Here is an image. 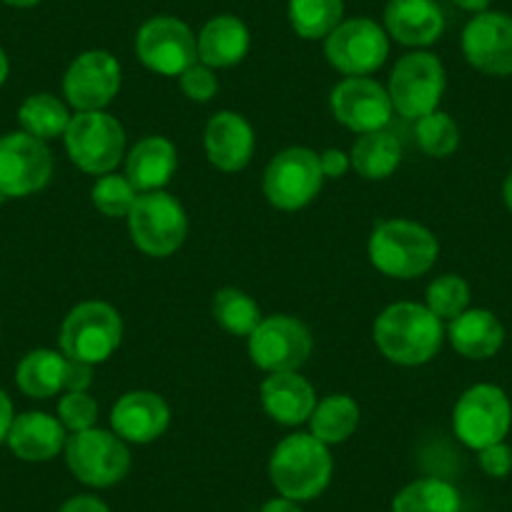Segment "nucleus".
<instances>
[{
	"mask_svg": "<svg viewBox=\"0 0 512 512\" xmlns=\"http://www.w3.org/2000/svg\"><path fill=\"white\" fill-rule=\"evenodd\" d=\"M256 134L251 123L236 111H219L204 128V151L214 169L236 174L246 169L254 156Z\"/></svg>",
	"mask_w": 512,
	"mask_h": 512,
	"instance_id": "obj_19",
	"label": "nucleus"
},
{
	"mask_svg": "<svg viewBox=\"0 0 512 512\" xmlns=\"http://www.w3.org/2000/svg\"><path fill=\"white\" fill-rule=\"evenodd\" d=\"M317 151L289 146L279 151L264 169L262 189L269 204L279 211H299L312 204L324 186Z\"/></svg>",
	"mask_w": 512,
	"mask_h": 512,
	"instance_id": "obj_10",
	"label": "nucleus"
},
{
	"mask_svg": "<svg viewBox=\"0 0 512 512\" xmlns=\"http://www.w3.org/2000/svg\"><path fill=\"white\" fill-rule=\"evenodd\" d=\"M462 53L475 71L485 76H512V16L477 13L462 31Z\"/></svg>",
	"mask_w": 512,
	"mask_h": 512,
	"instance_id": "obj_17",
	"label": "nucleus"
},
{
	"mask_svg": "<svg viewBox=\"0 0 512 512\" xmlns=\"http://www.w3.org/2000/svg\"><path fill=\"white\" fill-rule=\"evenodd\" d=\"M452 349L465 359H490L505 344V327L490 309H465L447 327Z\"/></svg>",
	"mask_w": 512,
	"mask_h": 512,
	"instance_id": "obj_24",
	"label": "nucleus"
},
{
	"mask_svg": "<svg viewBox=\"0 0 512 512\" xmlns=\"http://www.w3.org/2000/svg\"><path fill=\"white\" fill-rule=\"evenodd\" d=\"M452 3H455L457 8H462V11H467V13H485L487 8H490V3L492 0H452Z\"/></svg>",
	"mask_w": 512,
	"mask_h": 512,
	"instance_id": "obj_44",
	"label": "nucleus"
},
{
	"mask_svg": "<svg viewBox=\"0 0 512 512\" xmlns=\"http://www.w3.org/2000/svg\"><path fill=\"white\" fill-rule=\"evenodd\" d=\"M211 317L216 319V324L224 332L234 334V337H249L256 329V324L264 319L259 304L236 287H224L214 294V299H211Z\"/></svg>",
	"mask_w": 512,
	"mask_h": 512,
	"instance_id": "obj_32",
	"label": "nucleus"
},
{
	"mask_svg": "<svg viewBox=\"0 0 512 512\" xmlns=\"http://www.w3.org/2000/svg\"><path fill=\"white\" fill-rule=\"evenodd\" d=\"M334 475V457L312 432H294L274 447L269 457V480L274 490L294 502L317 500Z\"/></svg>",
	"mask_w": 512,
	"mask_h": 512,
	"instance_id": "obj_3",
	"label": "nucleus"
},
{
	"mask_svg": "<svg viewBox=\"0 0 512 512\" xmlns=\"http://www.w3.org/2000/svg\"><path fill=\"white\" fill-rule=\"evenodd\" d=\"M384 31L407 48H427L445 33V13L437 0H390L384 8Z\"/></svg>",
	"mask_w": 512,
	"mask_h": 512,
	"instance_id": "obj_20",
	"label": "nucleus"
},
{
	"mask_svg": "<svg viewBox=\"0 0 512 512\" xmlns=\"http://www.w3.org/2000/svg\"><path fill=\"white\" fill-rule=\"evenodd\" d=\"M136 199H139V191L126 179V174L121 176L116 171L98 176L91 189L93 206L108 219H126L128 211L134 209Z\"/></svg>",
	"mask_w": 512,
	"mask_h": 512,
	"instance_id": "obj_35",
	"label": "nucleus"
},
{
	"mask_svg": "<svg viewBox=\"0 0 512 512\" xmlns=\"http://www.w3.org/2000/svg\"><path fill=\"white\" fill-rule=\"evenodd\" d=\"M324 56L344 76H372L390 56V36L372 18H349L324 38Z\"/></svg>",
	"mask_w": 512,
	"mask_h": 512,
	"instance_id": "obj_12",
	"label": "nucleus"
},
{
	"mask_svg": "<svg viewBox=\"0 0 512 512\" xmlns=\"http://www.w3.org/2000/svg\"><path fill=\"white\" fill-rule=\"evenodd\" d=\"M63 144L73 166L83 174L103 176L116 171L126 156V131L121 121L106 111L73 113Z\"/></svg>",
	"mask_w": 512,
	"mask_h": 512,
	"instance_id": "obj_5",
	"label": "nucleus"
},
{
	"mask_svg": "<svg viewBox=\"0 0 512 512\" xmlns=\"http://www.w3.org/2000/svg\"><path fill=\"white\" fill-rule=\"evenodd\" d=\"M502 199H505V206L512 211V171L507 174L505 184H502Z\"/></svg>",
	"mask_w": 512,
	"mask_h": 512,
	"instance_id": "obj_46",
	"label": "nucleus"
},
{
	"mask_svg": "<svg viewBox=\"0 0 512 512\" xmlns=\"http://www.w3.org/2000/svg\"><path fill=\"white\" fill-rule=\"evenodd\" d=\"M332 116L354 134H372L390 126L392 108L387 86L369 76H344L329 93Z\"/></svg>",
	"mask_w": 512,
	"mask_h": 512,
	"instance_id": "obj_15",
	"label": "nucleus"
},
{
	"mask_svg": "<svg viewBox=\"0 0 512 512\" xmlns=\"http://www.w3.org/2000/svg\"><path fill=\"white\" fill-rule=\"evenodd\" d=\"M259 512H304L302 510V505H299V502H294V500H289V497H272V500L269 502H264L262 505V510Z\"/></svg>",
	"mask_w": 512,
	"mask_h": 512,
	"instance_id": "obj_43",
	"label": "nucleus"
},
{
	"mask_svg": "<svg viewBox=\"0 0 512 512\" xmlns=\"http://www.w3.org/2000/svg\"><path fill=\"white\" fill-rule=\"evenodd\" d=\"M179 169V151L166 136H144L126 154V179L139 194L164 191Z\"/></svg>",
	"mask_w": 512,
	"mask_h": 512,
	"instance_id": "obj_23",
	"label": "nucleus"
},
{
	"mask_svg": "<svg viewBox=\"0 0 512 512\" xmlns=\"http://www.w3.org/2000/svg\"><path fill=\"white\" fill-rule=\"evenodd\" d=\"M289 23L304 41H322L344 21V0H289Z\"/></svg>",
	"mask_w": 512,
	"mask_h": 512,
	"instance_id": "obj_31",
	"label": "nucleus"
},
{
	"mask_svg": "<svg viewBox=\"0 0 512 512\" xmlns=\"http://www.w3.org/2000/svg\"><path fill=\"white\" fill-rule=\"evenodd\" d=\"M425 307L442 322H452L465 309H470V284L460 274H442L427 287Z\"/></svg>",
	"mask_w": 512,
	"mask_h": 512,
	"instance_id": "obj_34",
	"label": "nucleus"
},
{
	"mask_svg": "<svg viewBox=\"0 0 512 512\" xmlns=\"http://www.w3.org/2000/svg\"><path fill=\"white\" fill-rule=\"evenodd\" d=\"M171 425V407L159 392H126L111 407V430L128 445H151Z\"/></svg>",
	"mask_w": 512,
	"mask_h": 512,
	"instance_id": "obj_18",
	"label": "nucleus"
},
{
	"mask_svg": "<svg viewBox=\"0 0 512 512\" xmlns=\"http://www.w3.org/2000/svg\"><path fill=\"white\" fill-rule=\"evenodd\" d=\"M68 432L56 415L23 412L13 420L6 445L23 462H48L66 450Z\"/></svg>",
	"mask_w": 512,
	"mask_h": 512,
	"instance_id": "obj_22",
	"label": "nucleus"
},
{
	"mask_svg": "<svg viewBox=\"0 0 512 512\" xmlns=\"http://www.w3.org/2000/svg\"><path fill=\"white\" fill-rule=\"evenodd\" d=\"M251 36L249 28L236 16H216L204 23L196 36L199 63L209 68H231L241 63L249 53Z\"/></svg>",
	"mask_w": 512,
	"mask_h": 512,
	"instance_id": "obj_25",
	"label": "nucleus"
},
{
	"mask_svg": "<svg viewBox=\"0 0 512 512\" xmlns=\"http://www.w3.org/2000/svg\"><path fill=\"white\" fill-rule=\"evenodd\" d=\"M58 512H111V507L96 495H76L63 502Z\"/></svg>",
	"mask_w": 512,
	"mask_h": 512,
	"instance_id": "obj_41",
	"label": "nucleus"
},
{
	"mask_svg": "<svg viewBox=\"0 0 512 512\" xmlns=\"http://www.w3.org/2000/svg\"><path fill=\"white\" fill-rule=\"evenodd\" d=\"M8 73H11V61H8L6 51H3V46H0V86L8 81Z\"/></svg>",
	"mask_w": 512,
	"mask_h": 512,
	"instance_id": "obj_45",
	"label": "nucleus"
},
{
	"mask_svg": "<svg viewBox=\"0 0 512 512\" xmlns=\"http://www.w3.org/2000/svg\"><path fill=\"white\" fill-rule=\"evenodd\" d=\"M372 337L384 359L400 367H422L440 354L445 324L425 304L395 302L374 319Z\"/></svg>",
	"mask_w": 512,
	"mask_h": 512,
	"instance_id": "obj_1",
	"label": "nucleus"
},
{
	"mask_svg": "<svg viewBox=\"0 0 512 512\" xmlns=\"http://www.w3.org/2000/svg\"><path fill=\"white\" fill-rule=\"evenodd\" d=\"M68 357L56 349H33L18 362L16 384L18 390L31 400H48L66 392Z\"/></svg>",
	"mask_w": 512,
	"mask_h": 512,
	"instance_id": "obj_26",
	"label": "nucleus"
},
{
	"mask_svg": "<svg viewBox=\"0 0 512 512\" xmlns=\"http://www.w3.org/2000/svg\"><path fill=\"white\" fill-rule=\"evenodd\" d=\"M63 455L73 477L96 490L118 485L131 470L128 442H123L113 430H101V427L68 435Z\"/></svg>",
	"mask_w": 512,
	"mask_h": 512,
	"instance_id": "obj_8",
	"label": "nucleus"
},
{
	"mask_svg": "<svg viewBox=\"0 0 512 512\" xmlns=\"http://www.w3.org/2000/svg\"><path fill=\"white\" fill-rule=\"evenodd\" d=\"M417 146L430 159H447L460 149V126L455 118L445 111H432L415 121Z\"/></svg>",
	"mask_w": 512,
	"mask_h": 512,
	"instance_id": "obj_33",
	"label": "nucleus"
},
{
	"mask_svg": "<svg viewBox=\"0 0 512 512\" xmlns=\"http://www.w3.org/2000/svg\"><path fill=\"white\" fill-rule=\"evenodd\" d=\"M367 256L379 274L407 282L425 277L435 267L440 241L425 224L410 219H384L369 234Z\"/></svg>",
	"mask_w": 512,
	"mask_h": 512,
	"instance_id": "obj_2",
	"label": "nucleus"
},
{
	"mask_svg": "<svg viewBox=\"0 0 512 512\" xmlns=\"http://www.w3.org/2000/svg\"><path fill=\"white\" fill-rule=\"evenodd\" d=\"M359 420H362V412H359L357 400L344 392H334L317 402L309 417V432L327 447H334L347 442L357 432Z\"/></svg>",
	"mask_w": 512,
	"mask_h": 512,
	"instance_id": "obj_28",
	"label": "nucleus"
},
{
	"mask_svg": "<svg viewBox=\"0 0 512 512\" xmlns=\"http://www.w3.org/2000/svg\"><path fill=\"white\" fill-rule=\"evenodd\" d=\"M53 176V154L46 141L26 131L0 136V199H26L46 189Z\"/></svg>",
	"mask_w": 512,
	"mask_h": 512,
	"instance_id": "obj_13",
	"label": "nucleus"
},
{
	"mask_svg": "<svg viewBox=\"0 0 512 512\" xmlns=\"http://www.w3.org/2000/svg\"><path fill=\"white\" fill-rule=\"evenodd\" d=\"M179 83L184 96L194 103H209L216 96V91H219V78H216L214 68L204 66L199 61L181 73Z\"/></svg>",
	"mask_w": 512,
	"mask_h": 512,
	"instance_id": "obj_37",
	"label": "nucleus"
},
{
	"mask_svg": "<svg viewBox=\"0 0 512 512\" xmlns=\"http://www.w3.org/2000/svg\"><path fill=\"white\" fill-rule=\"evenodd\" d=\"M447 88V73L440 58L430 51H412L395 63L387 83V93L395 113L402 118L427 116L440 108Z\"/></svg>",
	"mask_w": 512,
	"mask_h": 512,
	"instance_id": "obj_9",
	"label": "nucleus"
},
{
	"mask_svg": "<svg viewBox=\"0 0 512 512\" xmlns=\"http://www.w3.org/2000/svg\"><path fill=\"white\" fill-rule=\"evenodd\" d=\"M390 512H462V497L452 482L420 477L397 492Z\"/></svg>",
	"mask_w": 512,
	"mask_h": 512,
	"instance_id": "obj_30",
	"label": "nucleus"
},
{
	"mask_svg": "<svg viewBox=\"0 0 512 512\" xmlns=\"http://www.w3.org/2000/svg\"><path fill=\"white\" fill-rule=\"evenodd\" d=\"M71 118V106L53 93H33L18 108L21 131L36 136L38 141H46V144L53 139H63Z\"/></svg>",
	"mask_w": 512,
	"mask_h": 512,
	"instance_id": "obj_29",
	"label": "nucleus"
},
{
	"mask_svg": "<svg viewBox=\"0 0 512 512\" xmlns=\"http://www.w3.org/2000/svg\"><path fill=\"white\" fill-rule=\"evenodd\" d=\"M512 427V402L497 384L480 382L460 395L452 410L455 437L470 450L480 452L495 442H505Z\"/></svg>",
	"mask_w": 512,
	"mask_h": 512,
	"instance_id": "obj_7",
	"label": "nucleus"
},
{
	"mask_svg": "<svg viewBox=\"0 0 512 512\" xmlns=\"http://www.w3.org/2000/svg\"><path fill=\"white\" fill-rule=\"evenodd\" d=\"M262 407L274 422L284 427H299L309 422L317 407V392L312 382L299 372H274L262 382Z\"/></svg>",
	"mask_w": 512,
	"mask_h": 512,
	"instance_id": "obj_21",
	"label": "nucleus"
},
{
	"mask_svg": "<svg viewBox=\"0 0 512 512\" xmlns=\"http://www.w3.org/2000/svg\"><path fill=\"white\" fill-rule=\"evenodd\" d=\"M477 462H480V470L487 477L502 480V477H507L512 472V447L507 442H495V445L477 452Z\"/></svg>",
	"mask_w": 512,
	"mask_h": 512,
	"instance_id": "obj_38",
	"label": "nucleus"
},
{
	"mask_svg": "<svg viewBox=\"0 0 512 512\" xmlns=\"http://www.w3.org/2000/svg\"><path fill=\"white\" fill-rule=\"evenodd\" d=\"M128 234L136 249L154 259H166L184 246L189 234V216L169 191L139 194L134 209L126 216Z\"/></svg>",
	"mask_w": 512,
	"mask_h": 512,
	"instance_id": "obj_6",
	"label": "nucleus"
},
{
	"mask_svg": "<svg viewBox=\"0 0 512 512\" xmlns=\"http://www.w3.org/2000/svg\"><path fill=\"white\" fill-rule=\"evenodd\" d=\"M352 169L367 181L390 179L402 164V144L392 131H372L362 134L352 146Z\"/></svg>",
	"mask_w": 512,
	"mask_h": 512,
	"instance_id": "obj_27",
	"label": "nucleus"
},
{
	"mask_svg": "<svg viewBox=\"0 0 512 512\" xmlns=\"http://www.w3.org/2000/svg\"><path fill=\"white\" fill-rule=\"evenodd\" d=\"M93 384V364L68 359L66 369V392H88Z\"/></svg>",
	"mask_w": 512,
	"mask_h": 512,
	"instance_id": "obj_40",
	"label": "nucleus"
},
{
	"mask_svg": "<svg viewBox=\"0 0 512 512\" xmlns=\"http://www.w3.org/2000/svg\"><path fill=\"white\" fill-rule=\"evenodd\" d=\"M319 166H322L324 179H342L352 169V159L342 149H327L319 154Z\"/></svg>",
	"mask_w": 512,
	"mask_h": 512,
	"instance_id": "obj_39",
	"label": "nucleus"
},
{
	"mask_svg": "<svg viewBox=\"0 0 512 512\" xmlns=\"http://www.w3.org/2000/svg\"><path fill=\"white\" fill-rule=\"evenodd\" d=\"M3 3L11 8H36L41 0H3Z\"/></svg>",
	"mask_w": 512,
	"mask_h": 512,
	"instance_id": "obj_47",
	"label": "nucleus"
},
{
	"mask_svg": "<svg viewBox=\"0 0 512 512\" xmlns=\"http://www.w3.org/2000/svg\"><path fill=\"white\" fill-rule=\"evenodd\" d=\"M123 339V319L113 304L88 299L66 314L58 334L61 352L68 359L86 364H103L116 354Z\"/></svg>",
	"mask_w": 512,
	"mask_h": 512,
	"instance_id": "obj_4",
	"label": "nucleus"
},
{
	"mask_svg": "<svg viewBox=\"0 0 512 512\" xmlns=\"http://www.w3.org/2000/svg\"><path fill=\"white\" fill-rule=\"evenodd\" d=\"M13 420H16V410H13L11 397L0 390V442H6L8 432H11Z\"/></svg>",
	"mask_w": 512,
	"mask_h": 512,
	"instance_id": "obj_42",
	"label": "nucleus"
},
{
	"mask_svg": "<svg viewBox=\"0 0 512 512\" xmlns=\"http://www.w3.org/2000/svg\"><path fill=\"white\" fill-rule=\"evenodd\" d=\"M121 63L108 51H86L73 58L63 76V96L76 113L106 111L121 91Z\"/></svg>",
	"mask_w": 512,
	"mask_h": 512,
	"instance_id": "obj_16",
	"label": "nucleus"
},
{
	"mask_svg": "<svg viewBox=\"0 0 512 512\" xmlns=\"http://www.w3.org/2000/svg\"><path fill=\"white\" fill-rule=\"evenodd\" d=\"M136 56L159 76H181L199 61L196 36L184 21L174 16L149 18L136 33Z\"/></svg>",
	"mask_w": 512,
	"mask_h": 512,
	"instance_id": "obj_14",
	"label": "nucleus"
},
{
	"mask_svg": "<svg viewBox=\"0 0 512 512\" xmlns=\"http://www.w3.org/2000/svg\"><path fill=\"white\" fill-rule=\"evenodd\" d=\"M56 417L71 435L91 430L98 422V402L88 392H63Z\"/></svg>",
	"mask_w": 512,
	"mask_h": 512,
	"instance_id": "obj_36",
	"label": "nucleus"
},
{
	"mask_svg": "<svg viewBox=\"0 0 512 512\" xmlns=\"http://www.w3.org/2000/svg\"><path fill=\"white\" fill-rule=\"evenodd\" d=\"M251 362L267 374L299 372L312 357L314 337L307 324L289 314H272L246 337Z\"/></svg>",
	"mask_w": 512,
	"mask_h": 512,
	"instance_id": "obj_11",
	"label": "nucleus"
}]
</instances>
